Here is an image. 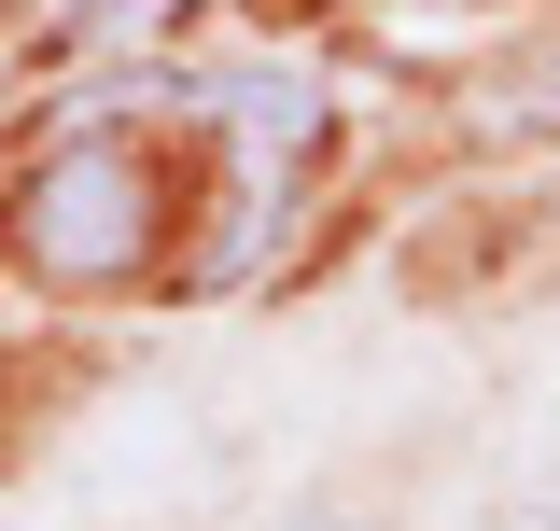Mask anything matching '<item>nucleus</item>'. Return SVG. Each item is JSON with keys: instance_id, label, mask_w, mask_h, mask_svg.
Instances as JSON below:
<instances>
[{"instance_id": "obj_1", "label": "nucleus", "mask_w": 560, "mask_h": 531, "mask_svg": "<svg viewBox=\"0 0 560 531\" xmlns=\"http://www.w3.org/2000/svg\"><path fill=\"white\" fill-rule=\"evenodd\" d=\"M0 224H14V266L28 280H57V294H140L154 252H168V168H154V140L84 127V140H57L14 182Z\"/></svg>"}, {"instance_id": "obj_2", "label": "nucleus", "mask_w": 560, "mask_h": 531, "mask_svg": "<svg viewBox=\"0 0 560 531\" xmlns=\"http://www.w3.org/2000/svg\"><path fill=\"white\" fill-rule=\"evenodd\" d=\"M183 98H197V127H224V197H238V224H224L210 280H238V266L267 252V210L294 197V168L323 154V70H210Z\"/></svg>"}, {"instance_id": "obj_3", "label": "nucleus", "mask_w": 560, "mask_h": 531, "mask_svg": "<svg viewBox=\"0 0 560 531\" xmlns=\"http://www.w3.org/2000/svg\"><path fill=\"white\" fill-rule=\"evenodd\" d=\"M463 113H477V140H518V154H533V140H560V43H518V57H490Z\"/></svg>"}]
</instances>
